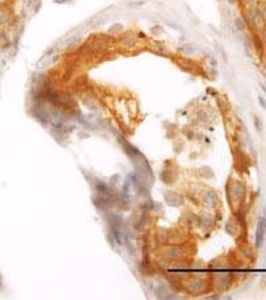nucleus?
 Returning a JSON list of instances; mask_svg holds the SVG:
<instances>
[{"label": "nucleus", "instance_id": "obj_1", "mask_svg": "<svg viewBox=\"0 0 266 300\" xmlns=\"http://www.w3.org/2000/svg\"><path fill=\"white\" fill-rule=\"evenodd\" d=\"M265 234H266V218L261 216L258 219L257 230H256V246L258 248H260L263 245L265 240Z\"/></svg>", "mask_w": 266, "mask_h": 300}, {"label": "nucleus", "instance_id": "obj_2", "mask_svg": "<svg viewBox=\"0 0 266 300\" xmlns=\"http://www.w3.org/2000/svg\"><path fill=\"white\" fill-rule=\"evenodd\" d=\"M166 201H167V203H168L169 205H171V206L173 205V201H176L177 204H178V206H180V205L182 204L183 200H182L181 196H180V195L175 194V193H173V192H169V193H167Z\"/></svg>", "mask_w": 266, "mask_h": 300}, {"label": "nucleus", "instance_id": "obj_3", "mask_svg": "<svg viewBox=\"0 0 266 300\" xmlns=\"http://www.w3.org/2000/svg\"><path fill=\"white\" fill-rule=\"evenodd\" d=\"M234 24H235V27L239 30V31H244L245 28H246V23H245V21L242 18H240V17H237V18H235L234 20Z\"/></svg>", "mask_w": 266, "mask_h": 300}, {"label": "nucleus", "instance_id": "obj_4", "mask_svg": "<svg viewBox=\"0 0 266 300\" xmlns=\"http://www.w3.org/2000/svg\"><path fill=\"white\" fill-rule=\"evenodd\" d=\"M183 51L187 54H192V53L195 52L196 49L192 45H190V44H187V45L183 46Z\"/></svg>", "mask_w": 266, "mask_h": 300}, {"label": "nucleus", "instance_id": "obj_5", "mask_svg": "<svg viewBox=\"0 0 266 300\" xmlns=\"http://www.w3.org/2000/svg\"><path fill=\"white\" fill-rule=\"evenodd\" d=\"M254 124H255V127H256V129H257V130L260 131V130L262 129V122H261L260 118H258V117H255Z\"/></svg>", "mask_w": 266, "mask_h": 300}, {"label": "nucleus", "instance_id": "obj_6", "mask_svg": "<svg viewBox=\"0 0 266 300\" xmlns=\"http://www.w3.org/2000/svg\"><path fill=\"white\" fill-rule=\"evenodd\" d=\"M258 101L260 103V106L263 109H266V101L264 100V98L262 96H258Z\"/></svg>", "mask_w": 266, "mask_h": 300}, {"label": "nucleus", "instance_id": "obj_7", "mask_svg": "<svg viewBox=\"0 0 266 300\" xmlns=\"http://www.w3.org/2000/svg\"><path fill=\"white\" fill-rule=\"evenodd\" d=\"M261 38H262V41H263V42L266 44V29L263 31V33H262V37H261Z\"/></svg>", "mask_w": 266, "mask_h": 300}, {"label": "nucleus", "instance_id": "obj_8", "mask_svg": "<svg viewBox=\"0 0 266 300\" xmlns=\"http://www.w3.org/2000/svg\"><path fill=\"white\" fill-rule=\"evenodd\" d=\"M261 88H262V90H263L266 93V83L265 84H261Z\"/></svg>", "mask_w": 266, "mask_h": 300}, {"label": "nucleus", "instance_id": "obj_9", "mask_svg": "<svg viewBox=\"0 0 266 300\" xmlns=\"http://www.w3.org/2000/svg\"><path fill=\"white\" fill-rule=\"evenodd\" d=\"M228 2H229L230 4H234V3L236 2V0H228Z\"/></svg>", "mask_w": 266, "mask_h": 300}]
</instances>
